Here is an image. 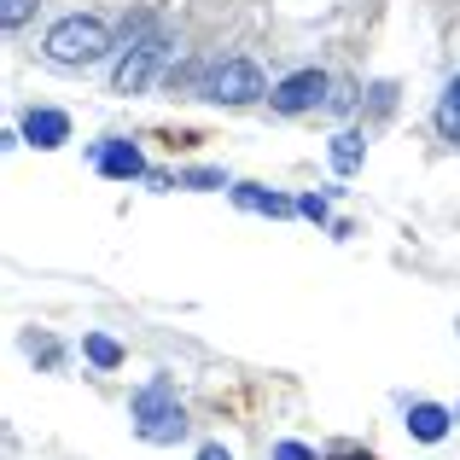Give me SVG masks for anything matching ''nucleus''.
<instances>
[{
    "mask_svg": "<svg viewBox=\"0 0 460 460\" xmlns=\"http://www.w3.org/2000/svg\"><path fill=\"white\" fill-rule=\"evenodd\" d=\"M82 349H88L93 367H123V344H117V338H105V332H88V338H82Z\"/></svg>",
    "mask_w": 460,
    "mask_h": 460,
    "instance_id": "obj_12",
    "label": "nucleus"
},
{
    "mask_svg": "<svg viewBox=\"0 0 460 460\" xmlns=\"http://www.w3.org/2000/svg\"><path fill=\"white\" fill-rule=\"evenodd\" d=\"M30 12H35V0H6V6H0V23H6V30H18Z\"/></svg>",
    "mask_w": 460,
    "mask_h": 460,
    "instance_id": "obj_13",
    "label": "nucleus"
},
{
    "mask_svg": "<svg viewBox=\"0 0 460 460\" xmlns=\"http://www.w3.org/2000/svg\"><path fill=\"white\" fill-rule=\"evenodd\" d=\"M344 460H373V455H344Z\"/></svg>",
    "mask_w": 460,
    "mask_h": 460,
    "instance_id": "obj_18",
    "label": "nucleus"
},
{
    "mask_svg": "<svg viewBox=\"0 0 460 460\" xmlns=\"http://www.w3.org/2000/svg\"><path fill=\"white\" fill-rule=\"evenodd\" d=\"M187 187H227V175H222V169H192Z\"/></svg>",
    "mask_w": 460,
    "mask_h": 460,
    "instance_id": "obj_14",
    "label": "nucleus"
},
{
    "mask_svg": "<svg viewBox=\"0 0 460 460\" xmlns=\"http://www.w3.org/2000/svg\"><path fill=\"white\" fill-rule=\"evenodd\" d=\"M210 100H222V105L262 100V70L251 65V58H222V65L210 70Z\"/></svg>",
    "mask_w": 460,
    "mask_h": 460,
    "instance_id": "obj_4",
    "label": "nucleus"
},
{
    "mask_svg": "<svg viewBox=\"0 0 460 460\" xmlns=\"http://www.w3.org/2000/svg\"><path fill=\"white\" fill-rule=\"evenodd\" d=\"M111 47V30H105L100 18H58L53 23V35H47V58L53 65H93V58Z\"/></svg>",
    "mask_w": 460,
    "mask_h": 460,
    "instance_id": "obj_1",
    "label": "nucleus"
},
{
    "mask_svg": "<svg viewBox=\"0 0 460 460\" xmlns=\"http://www.w3.org/2000/svg\"><path fill=\"white\" fill-rule=\"evenodd\" d=\"M135 431L146 443H181V438H187V420H181V408H175V396H169L164 373H157L146 391L135 396Z\"/></svg>",
    "mask_w": 460,
    "mask_h": 460,
    "instance_id": "obj_2",
    "label": "nucleus"
},
{
    "mask_svg": "<svg viewBox=\"0 0 460 460\" xmlns=\"http://www.w3.org/2000/svg\"><path fill=\"white\" fill-rule=\"evenodd\" d=\"M93 164H100L111 181L146 175V157H140V146H128V140H105V146H93Z\"/></svg>",
    "mask_w": 460,
    "mask_h": 460,
    "instance_id": "obj_6",
    "label": "nucleus"
},
{
    "mask_svg": "<svg viewBox=\"0 0 460 460\" xmlns=\"http://www.w3.org/2000/svg\"><path fill=\"white\" fill-rule=\"evenodd\" d=\"M234 199L245 204V210H262V216H292V204H286L280 192H262V187H234Z\"/></svg>",
    "mask_w": 460,
    "mask_h": 460,
    "instance_id": "obj_11",
    "label": "nucleus"
},
{
    "mask_svg": "<svg viewBox=\"0 0 460 460\" xmlns=\"http://www.w3.org/2000/svg\"><path fill=\"white\" fill-rule=\"evenodd\" d=\"M269 100H274V111H286V117L314 111V105H326V70H297V76H286Z\"/></svg>",
    "mask_w": 460,
    "mask_h": 460,
    "instance_id": "obj_5",
    "label": "nucleus"
},
{
    "mask_svg": "<svg viewBox=\"0 0 460 460\" xmlns=\"http://www.w3.org/2000/svg\"><path fill=\"white\" fill-rule=\"evenodd\" d=\"M23 140H30V146H65L70 140V117L65 111H30L23 117Z\"/></svg>",
    "mask_w": 460,
    "mask_h": 460,
    "instance_id": "obj_7",
    "label": "nucleus"
},
{
    "mask_svg": "<svg viewBox=\"0 0 460 460\" xmlns=\"http://www.w3.org/2000/svg\"><path fill=\"white\" fill-rule=\"evenodd\" d=\"M297 210H304L309 222H321V216H326V199H314V192H304V204H297Z\"/></svg>",
    "mask_w": 460,
    "mask_h": 460,
    "instance_id": "obj_16",
    "label": "nucleus"
},
{
    "mask_svg": "<svg viewBox=\"0 0 460 460\" xmlns=\"http://www.w3.org/2000/svg\"><path fill=\"white\" fill-rule=\"evenodd\" d=\"M274 460H314V449H304V443H280Z\"/></svg>",
    "mask_w": 460,
    "mask_h": 460,
    "instance_id": "obj_15",
    "label": "nucleus"
},
{
    "mask_svg": "<svg viewBox=\"0 0 460 460\" xmlns=\"http://www.w3.org/2000/svg\"><path fill=\"white\" fill-rule=\"evenodd\" d=\"M199 460H227V449H216V443H210V449H204Z\"/></svg>",
    "mask_w": 460,
    "mask_h": 460,
    "instance_id": "obj_17",
    "label": "nucleus"
},
{
    "mask_svg": "<svg viewBox=\"0 0 460 460\" xmlns=\"http://www.w3.org/2000/svg\"><path fill=\"white\" fill-rule=\"evenodd\" d=\"M408 431H414L420 443H438L443 431H449V414H443L438 402H414L408 408Z\"/></svg>",
    "mask_w": 460,
    "mask_h": 460,
    "instance_id": "obj_8",
    "label": "nucleus"
},
{
    "mask_svg": "<svg viewBox=\"0 0 460 460\" xmlns=\"http://www.w3.org/2000/svg\"><path fill=\"white\" fill-rule=\"evenodd\" d=\"M438 128H443V140L460 146V76L443 88V100H438Z\"/></svg>",
    "mask_w": 460,
    "mask_h": 460,
    "instance_id": "obj_9",
    "label": "nucleus"
},
{
    "mask_svg": "<svg viewBox=\"0 0 460 460\" xmlns=\"http://www.w3.org/2000/svg\"><path fill=\"white\" fill-rule=\"evenodd\" d=\"M164 65H169V41H164V35H146V41H135V47L123 53V65H117L111 88H117V93H140Z\"/></svg>",
    "mask_w": 460,
    "mask_h": 460,
    "instance_id": "obj_3",
    "label": "nucleus"
},
{
    "mask_svg": "<svg viewBox=\"0 0 460 460\" xmlns=\"http://www.w3.org/2000/svg\"><path fill=\"white\" fill-rule=\"evenodd\" d=\"M361 157H367V146H361V135H356V128L332 140V169H338V175H356V169H361Z\"/></svg>",
    "mask_w": 460,
    "mask_h": 460,
    "instance_id": "obj_10",
    "label": "nucleus"
}]
</instances>
